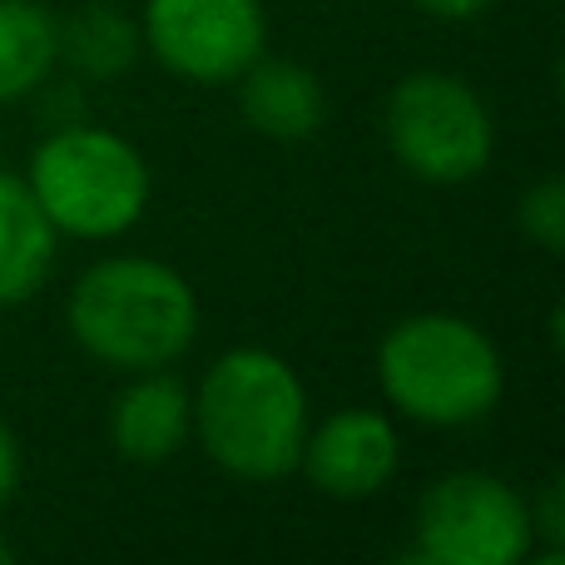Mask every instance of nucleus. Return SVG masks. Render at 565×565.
Here are the masks:
<instances>
[{
  "label": "nucleus",
  "instance_id": "nucleus-1",
  "mask_svg": "<svg viewBox=\"0 0 565 565\" xmlns=\"http://www.w3.org/2000/svg\"><path fill=\"white\" fill-rule=\"evenodd\" d=\"M308 387L274 348H228L194 392V437L234 481H282L308 437Z\"/></svg>",
  "mask_w": 565,
  "mask_h": 565
},
{
  "label": "nucleus",
  "instance_id": "nucleus-2",
  "mask_svg": "<svg viewBox=\"0 0 565 565\" xmlns=\"http://www.w3.org/2000/svg\"><path fill=\"white\" fill-rule=\"evenodd\" d=\"M65 328L79 352L115 372L169 367L199 338V298L179 268L159 258L115 254L75 278Z\"/></svg>",
  "mask_w": 565,
  "mask_h": 565
},
{
  "label": "nucleus",
  "instance_id": "nucleus-3",
  "mask_svg": "<svg viewBox=\"0 0 565 565\" xmlns=\"http://www.w3.org/2000/svg\"><path fill=\"white\" fill-rule=\"evenodd\" d=\"M377 387L407 422L471 427L507 392L497 342L457 312H412L377 342Z\"/></svg>",
  "mask_w": 565,
  "mask_h": 565
},
{
  "label": "nucleus",
  "instance_id": "nucleus-4",
  "mask_svg": "<svg viewBox=\"0 0 565 565\" xmlns=\"http://www.w3.org/2000/svg\"><path fill=\"white\" fill-rule=\"evenodd\" d=\"M25 189L55 234L119 238L149 209V164L125 135L99 125H60L30 154Z\"/></svg>",
  "mask_w": 565,
  "mask_h": 565
},
{
  "label": "nucleus",
  "instance_id": "nucleus-5",
  "mask_svg": "<svg viewBox=\"0 0 565 565\" xmlns=\"http://www.w3.org/2000/svg\"><path fill=\"white\" fill-rule=\"evenodd\" d=\"M387 149L412 179L457 189L471 184L491 164L497 125L491 109L461 75L447 70H417L402 75L382 109Z\"/></svg>",
  "mask_w": 565,
  "mask_h": 565
},
{
  "label": "nucleus",
  "instance_id": "nucleus-6",
  "mask_svg": "<svg viewBox=\"0 0 565 565\" xmlns=\"http://www.w3.org/2000/svg\"><path fill=\"white\" fill-rule=\"evenodd\" d=\"M536 556L531 501L491 471H451L437 477L417 501L422 565H516Z\"/></svg>",
  "mask_w": 565,
  "mask_h": 565
},
{
  "label": "nucleus",
  "instance_id": "nucleus-7",
  "mask_svg": "<svg viewBox=\"0 0 565 565\" xmlns=\"http://www.w3.org/2000/svg\"><path fill=\"white\" fill-rule=\"evenodd\" d=\"M139 45L179 79L234 85L268 50V15L258 0H145Z\"/></svg>",
  "mask_w": 565,
  "mask_h": 565
},
{
  "label": "nucleus",
  "instance_id": "nucleus-8",
  "mask_svg": "<svg viewBox=\"0 0 565 565\" xmlns=\"http://www.w3.org/2000/svg\"><path fill=\"white\" fill-rule=\"evenodd\" d=\"M402 437L387 412L342 407L328 422L308 427L298 471L332 501H367L397 477Z\"/></svg>",
  "mask_w": 565,
  "mask_h": 565
},
{
  "label": "nucleus",
  "instance_id": "nucleus-9",
  "mask_svg": "<svg viewBox=\"0 0 565 565\" xmlns=\"http://www.w3.org/2000/svg\"><path fill=\"white\" fill-rule=\"evenodd\" d=\"M194 437V392L169 367L129 372V387L109 407V447L135 467L179 457Z\"/></svg>",
  "mask_w": 565,
  "mask_h": 565
},
{
  "label": "nucleus",
  "instance_id": "nucleus-10",
  "mask_svg": "<svg viewBox=\"0 0 565 565\" xmlns=\"http://www.w3.org/2000/svg\"><path fill=\"white\" fill-rule=\"evenodd\" d=\"M234 85H238V109H244V119L264 139H274V145H302V139H312L322 129V119H328L322 79L312 75L308 65H298V60L258 55Z\"/></svg>",
  "mask_w": 565,
  "mask_h": 565
},
{
  "label": "nucleus",
  "instance_id": "nucleus-11",
  "mask_svg": "<svg viewBox=\"0 0 565 565\" xmlns=\"http://www.w3.org/2000/svg\"><path fill=\"white\" fill-rule=\"evenodd\" d=\"M60 234L40 214L25 179L0 174V308L30 302L55 268Z\"/></svg>",
  "mask_w": 565,
  "mask_h": 565
},
{
  "label": "nucleus",
  "instance_id": "nucleus-12",
  "mask_svg": "<svg viewBox=\"0 0 565 565\" xmlns=\"http://www.w3.org/2000/svg\"><path fill=\"white\" fill-rule=\"evenodd\" d=\"M60 65V20L40 0H0V105L35 95Z\"/></svg>",
  "mask_w": 565,
  "mask_h": 565
},
{
  "label": "nucleus",
  "instance_id": "nucleus-13",
  "mask_svg": "<svg viewBox=\"0 0 565 565\" xmlns=\"http://www.w3.org/2000/svg\"><path fill=\"white\" fill-rule=\"evenodd\" d=\"M60 60L85 79H115L139 60V25L109 0L79 6L60 20Z\"/></svg>",
  "mask_w": 565,
  "mask_h": 565
},
{
  "label": "nucleus",
  "instance_id": "nucleus-14",
  "mask_svg": "<svg viewBox=\"0 0 565 565\" xmlns=\"http://www.w3.org/2000/svg\"><path fill=\"white\" fill-rule=\"evenodd\" d=\"M516 224L531 244H541L546 254H561L565 248V184L561 179H541V184H531L521 194Z\"/></svg>",
  "mask_w": 565,
  "mask_h": 565
},
{
  "label": "nucleus",
  "instance_id": "nucleus-15",
  "mask_svg": "<svg viewBox=\"0 0 565 565\" xmlns=\"http://www.w3.org/2000/svg\"><path fill=\"white\" fill-rule=\"evenodd\" d=\"M20 491V437L6 417H0V507H10Z\"/></svg>",
  "mask_w": 565,
  "mask_h": 565
},
{
  "label": "nucleus",
  "instance_id": "nucleus-16",
  "mask_svg": "<svg viewBox=\"0 0 565 565\" xmlns=\"http://www.w3.org/2000/svg\"><path fill=\"white\" fill-rule=\"evenodd\" d=\"M491 0H417V10H427L431 20H477Z\"/></svg>",
  "mask_w": 565,
  "mask_h": 565
},
{
  "label": "nucleus",
  "instance_id": "nucleus-17",
  "mask_svg": "<svg viewBox=\"0 0 565 565\" xmlns=\"http://www.w3.org/2000/svg\"><path fill=\"white\" fill-rule=\"evenodd\" d=\"M15 561V546H10V541H0V565H10Z\"/></svg>",
  "mask_w": 565,
  "mask_h": 565
}]
</instances>
